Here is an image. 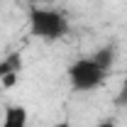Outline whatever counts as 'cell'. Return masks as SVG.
I'll return each instance as SVG.
<instances>
[{"label":"cell","instance_id":"1","mask_svg":"<svg viewBox=\"0 0 127 127\" xmlns=\"http://www.w3.org/2000/svg\"><path fill=\"white\" fill-rule=\"evenodd\" d=\"M27 22H30L32 37L44 39V42H56L66 37L68 32V20L64 12L54 10V7H42V5H32L27 12Z\"/></svg>","mask_w":127,"mask_h":127},{"label":"cell","instance_id":"5","mask_svg":"<svg viewBox=\"0 0 127 127\" xmlns=\"http://www.w3.org/2000/svg\"><path fill=\"white\" fill-rule=\"evenodd\" d=\"M115 56H117V49L112 47V44H105V47H100V49L93 54L95 64H98L100 68H105V71H110V68H112V64H115Z\"/></svg>","mask_w":127,"mask_h":127},{"label":"cell","instance_id":"2","mask_svg":"<svg viewBox=\"0 0 127 127\" xmlns=\"http://www.w3.org/2000/svg\"><path fill=\"white\" fill-rule=\"evenodd\" d=\"M108 73H110V71L100 68V66L95 64L93 56H81V59H76V61H71L68 64V71H66L68 83H71V88H73L76 93L98 91L100 86H105Z\"/></svg>","mask_w":127,"mask_h":127},{"label":"cell","instance_id":"3","mask_svg":"<svg viewBox=\"0 0 127 127\" xmlns=\"http://www.w3.org/2000/svg\"><path fill=\"white\" fill-rule=\"evenodd\" d=\"M0 127H30V112L25 105H7Z\"/></svg>","mask_w":127,"mask_h":127},{"label":"cell","instance_id":"10","mask_svg":"<svg viewBox=\"0 0 127 127\" xmlns=\"http://www.w3.org/2000/svg\"><path fill=\"white\" fill-rule=\"evenodd\" d=\"M117 103H120V105H127V95H120V98H117Z\"/></svg>","mask_w":127,"mask_h":127},{"label":"cell","instance_id":"4","mask_svg":"<svg viewBox=\"0 0 127 127\" xmlns=\"http://www.w3.org/2000/svg\"><path fill=\"white\" fill-rule=\"evenodd\" d=\"M22 68V54L20 51H10L7 56L0 59V78L7 76V73H20Z\"/></svg>","mask_w":127,"mask_h":127},{"label":"cell","instance_id":"8","mask_svg":"<svg viewBox=\"0 0 127 127\" xmlns=\"http://www.w3.org/2000/svg\"><path fill=\"white\" fill-rule=\"evenodd\" d=\"M120 95H127V71H125V78H122V91H120ZM117 95V98H120Z\"/></svg>","mask_w":127,"mask_h":127},{"label":"cell","instance_id":"9","mask_svg":"<svg viewBox=\"0 0 127 127\" xmlns=\"http://www.w3.org/2000/svg\"><path fill=\"white\" fill-rule=\"evenodd\" d=\"M51 127H71V125H68L66 120H61V122H54V125H51Z\"/></svg>","mask_w":127,"mask_h":127},{"label":"cell","instance_id":"6","mask_svg":"<svg viewBox=\"0 0 127 127\" xmlns=\"http://www.w3.org/2000/svg\"><path fill=\"white\" fill-rule=\"evenodd\" d=\"M15 83H17V73H7V76L0 78V86L2 88H15Z\"/></svg>","mask_w":127,"mask_h":127},{"label":"cell","instance_id":"7","mask_svg":"<svg viewBox=\"0 0 127 127\" xmlns=\"http://www.w3.org/2000/svg\"><path fill=\"white\" fill-rule=\"evenodd\" d=\"M95 127H117V122H115L112 117H105V120H100V122H98Z\"/></svg>","mask_w":127,"mask_h":127}]
</instances>
